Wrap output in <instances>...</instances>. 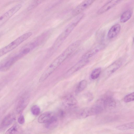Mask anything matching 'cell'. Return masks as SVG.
Returning <instances> with one entry per match:
<instances>
[{"label": "cell", "mask_w": 134, "mask_h": 134, "mask_svg": "<svg viewBox=\"0 0 134 134\" xmlns=\"http://www.w3.org/2000/svg\"><path fill=\"white\" fill-rule=\"evenodd\" d=\"M79 47L78 44L74 42L69 45L47 67L40 78L39 81H44L67 58Z\"/></svg>", "instance_id": "6da1fadb"}, {"label": "cell", "mask_w": 134, "mask_h": 134, "mask_svg": "<svg viewBox=\"0 0 134 134\" xmlns=\"http://www.w3.org/2000/svg\"><path fill=\"white\" fill-rule=\"evenodd\" d=\"M82 17V16H79V17L76 19L66 26L54 42L52 46V49H57L60 46L74 29Z\"/></svg>", "instance_id": "7a4b0ae2"}, {"label": "cell", "mask_w": 134, "mask_h": 134, "mask_svg": "<svg viewBox=\"0 0 134 134\" xmlns=\"http://www.w3.org/2000/svg\"><path fill=\"white\" fill-rule=\"evenodd\" d=\"M32 34L31 32H26L20 36L0 50V56L13 50L20 44L30 37Z\"/></svg>", "instance_id": "3957f363"}, {"label": "cell", "mask_w": 134, "mask_h": 134, "mask_svg": "<svg viewBox=\"0 0 134 134\" xmlns=\"http://www.w3.org/2000/svg\"><path fill=\"white\" fill-rule=\"evenodd\" d=\"M22 7V4L18 3L3 14L0 18V25L1 26L12 16L18 12Z\"/></svg>", "instance_id": "277c9868"}, {"label": "cell", "mask_w": 134, "mask_h": 134, "mask_svg": "<svg viewBox=\"0 0 134 134\" xmlns=\"http://www.w3.org/2000/svg\"><path fill=\"white\" fill-rule=\"evenodd\" d=\"M122 62L121 59H119L111 64L104 70L103 76L106 77L111 74L121 66Z\"/></svg>", "instance_id": "5b68a950"}, {"label": "cell", "mask_w": 134, "mask_h": 134, "mask_svg": "<svg viewBox=\"0 0 134 134\" xmlns=\"http://www.w3.org/2000/svg\"><path fill=\"white\" fill-rule=\"evenodd\" d=\"M94 1L91 0H86L83 1L73 10L72 14L76 16L80 14L91 5Z\"/></svg>", "instance_id": "8992f818"}, {"label": "cell", "mask_w": 134, "mask_h": 134, "mask_svg": "<svg viewBox=\"0 0 134 134\" xmlns=\"http://www.w3.org/2000/svg\"><path fill=\"white\" fill-rule=\"evenodd\" d=\"M88 61L89 60L81 59L79 61L68 71L66 74L70 75L73 74L85 66Z\"/></svg>", "instance_id": "52a82bcc"}, {"label": "cell", "mask_w": 134, "mask_h": 134, "mask_svg": "<svg viewBox=\"0 0 134 134\" xmlns=\"http://www.w3.org/2000/svg\"><path fill=\"white\" fill-rule=\"evenodd\" d=\"M29 97L28 94H26L22 97L17 106L16 112L19 114L24 109L27 105L29 100Z\"/></svg>", "instance_id": "ba28073f"}, {"label": "cell", "mask_w": 134, "mask_h": 134, "mask_svg": "<svg viewBox=\"0 0 134 134\" xmlns=\"http://www.w3.org/2000/svg\"><path fill=\"white\" fill-rule=\"evenodd\" d=\"M104 46V44H102L98 45L85 53L83 55L81 59L89 60V58L103 48Z\"/></svg>", "instance_id": "9c48e42d"}, {"label": "cell", "mask_w": 134, "mask_h": 134, "mask_svg": "<svg viewBox=\"0 0 134 134\" xmlns=\"http://www.w3.org/2000/svg\"><path fill=\"white\" fill-rule=\"evenodd\" d=\"M121 1L112 0L109 1L99 9L97 13L98 14H102L114 7L120 2Z\"/></svg>", "instance_id": "30bf717a"}, {"label": "cell", "mask_w": 134, "mask_h": 134, "mask_svg": "<svg viewBox=\"0 0 134 134\" xmlns=\"http://www.w3.org/2000/svg\"><path fill=\"white\" fill-rule=\"evenodd\" d=\"M15 116L13 113L8 114L5 116L2 120L1 124V128L7 127L11 125L15 120Z\"/></svg>", "instance_id": "8fae6325"}, {"label": "cell", "mask_w": 134, "mask_h": 134, "mask_svg": "<svg viewBox=\"0 0 134 134\" xmlns=\"http://www.w3.org/2000/svg\"><path fill=\"white\" fill-rule=\"evenodd\" d=\"M54 116L51 112H46L38 117V121L40 123L45 124L51 120Z\"/></svg>", "instance_id": "7c38bea8"}, {"label": "cell", "mask_w": 134, "mask_h": 134, "mask_svg": "<svg viewBox=\"0 0 134 134\" xmlns=\"http://www.w3.org/2000/svg\"><path fill=\"white\" fill-rule=\"evenodd\" d=\"M121 29L119 24H116L113 25L109 30L107 36L109 38H112L115 37L119 33Z\"/></svg>", "instance_id": "4fadbf2b"}, {"label": "cell", "mask_w": 134, "mask_h": 134, "mask_svg": "<svg viewBox=\"0 0 134 134\" xmlns=\"http://www.w3.org/2000/svg\"><path fill=\"white\" fill-rule=\"evenodd\" d=\"M22 131L21 127L18 125L15 124L8 129L5 134H20Z\"/></svg>", "instance_id": "5bb4252c"}, {"label": "cell", "mask_w": 134, "mask_h": 134, "mask_svg": "<svg viewBox=\"0 0 134 134\" xmlns=\"http://www.w3.org/2000/svg\"><path fill=\"white\" fill-rule=\"evenodd\" d=\"M22 56L21 54L15 56L10 59L5 64L2 68H1V70L2 71H5L8 69L18 59Z\"/></svg>", "instance_id": "9a60e30c"}, {"label": "cell", "mask_w": 134, "mask_h": 134, "mask_svg": "<svg viewBox=\"0 0 134 134\" xmlns=\"http://www.w3.org/2000/svg\"><path fill=\"white\" fill-rule=\"evenodd\" d=\"M116 104L115 100L111 97H108L103 100V104L104 107L114 108L115 107Z\"/></svg>", "instance_id": "2e32d148"}, {"label": "cell", "mask_w": 134, "mask_h": 134, "mask_svg": "<svg viewBox=\"0 0 134 134\" xmlns=\"http://www.w3.org/2000/svg\"><path fill=\"white\" fill-rule=\"evenodd\" d=\"M63 103L65 106L71 107L76 103V100L73 96L71 95H68L64 98Z\"/></svg>", "instance_id": "e0dca14e"}, {"label": "cell", "mask_w": 134, "mask_h": 134, "mask_svg": "<svg viewBox=\"0 0 134 134\" xmlns=\"http://www.w3.org/2000/svg\"><path fill=\"white\" fill-rule=\"evenodd\" d=\"M132 13V10L131 9H128L124 12L120 16L121 22L124 23L129 20L131 18Z\"/></svg>", "instance_id": "ac0fdd59"}, {"label": "cell", "mask_w": 134, "mask_h": 134, "mask_svg": "<svg viewBox=\"0 0 134 134\" xmlns=\"http://www.w3.org/2000/svg\"><path fill=\"white\" fill-rule=\"evenodd\" d=\"M45 124V126L46 129L49 130L52 129L57 125V119L54 116L51 120Z\"/></svg>", "instance_id": "d6986e66"}, {"label": "cell", "mask_w": 134, "mask_h": 134, "mask_svg": "<svg viewBox=\"0 0 134 134\" xmlns=\"http://www.w3.org/2000/svg\"><path fill=\"white\" fill-rule=\"evenodd\" d=\"M116 129L120 130H125L134 129V121L117 126Z\"/></svg>", "instance_id": "ffe728a7"}, {"label": "cell", "mask_w": 134, "mask_h": 134, "mask_svg": "<svg viewBox=\"0 0 134 134\" xmlns=\"http://www.w3.org/2000/svg\"><path fill=\"white\" fill-rule=\"evenodd\" d=\"M87 81L85 80H83L81 81L76 88V93H80L84 90L87 86Z\"/></svg>", "instance_id": "44dd1931"}, {"label": "cell", "mask_w": 134, "mask_h": 134, "mask_svg": "<svg viewBox=\"0 0 134 134\" xmlns=\"http://www.w3.org/2000/svg\"><path fill=\"white\" fill-rule=\"evenodd\" d=\"M101 71L100 68H98L94 70L91 74V77L92 79H95L99 76Z\"/></svg>", "instance_id": "7402d4cb"}, {"label": "cell", "mask_w": 134, "mask_h": 134, "mask_svg": "<svg viewBox=\"0 0 134 134\" xmlns=\"http://www.w3.org/2000/svg\"><path fill=\"white\" fill-rule=\"evenodd\" d=\"M31 111L33 115L36 116H37L40 113V108L37 105H33L31 107Z\"/></svg>", "instance_id": "603a6c76"}, {"label": "cell", "mask_w": 134, "mask_h": 134, "mask_svg": "<svg viewBox=\"0 0 134 134\" xmlns=\"http://www.w3.org/2000/svg\"><path fill=\"white\" fill-rule=\"evenodd\" d=\"M124 100L126 103L134 101V92L126 96L124 98Z\"/></svg>", "instance_id": "cb8c5ba5"}, {"label": "cell", "mask_w": 134, "mask_h": 134, "mask_svg": "<svg viewBox=\"0 0 134 134\" xmlns=\"http://www.w3.org/2000/svg\"><path fill=\"white\" fill-rule=\"evenodd\" d=\"M41 1L36 0L34 1L30 4L29 7L28 9L30 10L34 8L39 4H40L41 3Z\"/></svg>", "instance_id": "d4e9b609"}, {"label": "cell", "mask_w": 134, "mask_h": 134, "mask_svg": "<svg viewBox=\"0 0 134 134\" xmlns=\"http://www.w3.org/2000/svg\"><path fill=\"white\" fill-rule=\"evenodd\" d=\"M18 122L20 124H23L25 121L24 116L22 115L20 116L18 119Z\"/></svg>", "instance_id": "484cf974"}, {"label": "cell", "mask_w": 134, "mask_h": 134, "mask_svg": "<svg viewBox=\"0 0 134 134\" xmlns=\"http://www.w3.org/2000/svg\"></svg>", "instance_id": "4316f807"}]
</instances>
